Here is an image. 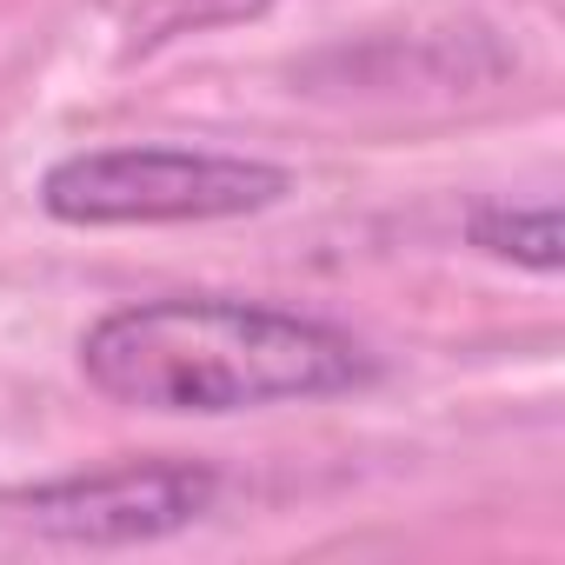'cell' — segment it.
<instances>
[{
  "instance_id": "cell-3",
  "label": "cell",
  "mask_w": 565,
  "mask_h": 565,
  "mask_svg": "<svg viewBox=\"0 0 565 565\" xmlns=\"http://www.w3.org/2000/svg\"><path fill=\"white\" fill-rule=\"evenodd\" d=\"M220 472L193 459H134L107 472H67L41 486L0 492V512H14L21 525L61 539V545H147L200 512H213Z\"/></svg>"
},
{
  "instance_id": "cell-5",
  "label": "cell",
  "mask_w": 565,
  "mask_h": 565,
  "mask_svg": "<svg viewBox=\"0 0 565 565\" xmlns=\"http://www.w3.org/2000/svg\"><path fill=\"white\" fill-rule=\"evenodd\" d=\"M100 8L134 34V47H160V41H180V34L253 21V14L273 8V0H100Z\"/></svg>"
},
{
  "instance_id": "cell-1",
  "label": "cell",
  "mask_w": 565,
  "mask_h": 565,
  "mask_svg": "<svg viewBox=\"0 0 565 565\" xmlns=\"http://www.w3.org/2000/svg\"><path fill=\"white\" fill-rule=\"evenodd\" d=\"M94 393L147 413H259L373 380V353L313 313L253 300H140L81 333Z\"/></svg>"
},
{
  "instance_id": "cell-2",
  "label": "cell",
  "mask_w": 565,
  "mask_h": 565,
  "mask_svg": "<svg viewBox=\"0 0 565 565\" xmlns=\"http://www.w3.org/2000/svg\"><path fill=\"white\" fill-rule=\"evenodd\" d=\"M294 186L287 167L206 153V147H94L67 153L41 180V206L61 226H193L266 213Z\"/></svg>"
},
{
  "instance_id": "cell-4",
  "label": "cell",
  "mask_w": 565,
  "mask_h": 565,
  "mask_svg": "<svg viewBox=\"0 0 565 565\" xmlns=\"http://www.w3.org/2000/svg\"><path fill=\"white\" fill-rule=\"evenodd\" d=\"M466 239L486 259L525 266V273H558V206H512V200H479L466 213Z\"/></svg>"
}]
</instances>
